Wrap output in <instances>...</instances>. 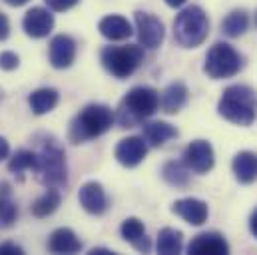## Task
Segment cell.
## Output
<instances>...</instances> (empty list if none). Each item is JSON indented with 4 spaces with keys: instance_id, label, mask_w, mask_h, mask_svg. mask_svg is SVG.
Masks as SVG:
<instances>
[{
    "instance_id": "6da1fadb",
    "label": "cell",
    "mask_w": 257,
    "mask_h": 255,
    "mask_svg": "<svg viewBox=\"0 0 257 255\" xmlns=\"http://www.w3.org/2000/svg\"><path fill=\"white\" fill-rule=\"evenodd\" d=\"M217 112L231 124L251 126L257 118V92L245 84H235L223 90Z\"/></svg>"
},
{
    "instance_id": "7a4b0ae2",
    "label": "cell",
    "mask_w": 257,
    "mask_h": 255,
    "mask_svg": "<svg viewBox=\"0 0 257 255\" xmlns=\"http://www.w3.org/2000/svg\"><path fill=\"white\" fill-rule=\"evenodd\" d=\"M116 120V114L106 104H90L86 106L70 124V140L74 144L90 142L102 134H106Z\"/></svg>"
},
{
    "instance_id": "3957f363",
    "label": "cell",
    "mask_w": 257,
    "mask_h": 255,
    "mask_svg": "<svg viewBox=\"0 0 257 255\" xmlns=\"http://www.w3.org/2000/svg\"><path fill=\"white\" fill-rule=\"evenodd\" d=\"M158 108H160L158 90L150 86H136L122 98L116 120L122 124V128H134L142 120L154 116Z\"/></svg>"
},
{
    "instance_id": "277c9868",
    "label": "cell",
    "mask_w": 257,
    "mask_h": 255,
    "mask_svg": "<svg viewBox=\"0 0 257 255\" xmlns=\"http://www.w3.org/2000/svg\"><path fill=\"white\" fill-rule=\"evenodd\" d=\"M209 34V18L199 6L184 8L174 22V38L182 48H197Z\"/></svg>"
},
{
    "instance_id": "5b68a950",
    "label": "cell",
    "mask_w": 257,
    "mask_h": 255,
    "mask_svg": "<svg viewBox=\"0 0 257 255\" xmlns=\"http://www.w3.org/2000/svg\"><path fill=\"white\" fill-rule=\"evenodd\" d=\"M34 172L46 188H62L66 184V156L64 150L54 142H46L36 154Z\"/></svg>"
},
{
    "instance_id": "8992f818",
    "label": "cell",
    "mask_w": 257,
    "mask_h": 255,
    "mask_svg": "<svg viewBox=\"0 0 257 255\" xmlns=\"http://www.w3.org/2000/svg\"><path fill=\"white\" fill-rule=\"evenodd\" d=\"M100 60L112 76L124 80V78H130L140 68V64L144 62V50L138 44L106 46L100 54Z\"/></svg>"
},
{
    "instance_id": "52a82bcc",
    "label": "cell",
    "mask_w": 257,
    "mask_h": 255,
    "mask_svg": "<svg viewBox=\"0 0 257 255\" xmlns=\"http://www.w3.org/2000/svg\"><path fill=\"white\" fill-rule=\"evenodd\" d=\"M241 68H243V58L231 44L215 42L205 56L203 72L213 80H221V78L235 76Z\"/></svg>"
},
{
    "instance_id": "ba28073f",
    "label": "cell",
    "mask_w": 257,
    "mask_h": 255,
    "mask_svg": "<svg viewBox=\"0 0 257 255\" xmlns=\"http://www.w3.org/2000/svg\"><path fill=\"white\" fill-rule=\"evenodd\" d=\"M134 20H136V30H138V38H140V44L144 48H158L162 46L164 42V36H166V30H164V24L158 16L150 14V12H142L138 10L134 14Z\"/></svg>"
},
{
    "instance_id": "9c48e42d",
    "label": "cell",
    "mask_w": 257,
    "mask_h": 255,
    "mask_svg": "<svg viewBox=\"0 0 257 255\" xmlns=\"http://www.w3.org/2000/svg\"><path fill=\"white\" fill-rule=\"evenodd\" d=\"M184 164L193 174H207L215 164V154L209 142L195 140L184 152Z\"/></svg>"
},
{
    "instance_id": "30bf717a",
    "label": "cell",
    "mask_w": 257,
    "mask_h": 255,
    "mask_svg": "<svg viewBox=\"0 0 257 255\" xmlns=\"http://www.w3.org/2000/svg\"><path fill=\"white\" fill-rule=\"evenodd\" d=\"M148 156V142L140 136H130L124 138L116 146V160L124 168H136L140 166Z\"/></svg>"
},
{
    "instance_id": "8fae6325",
    "label": "cell",
    "mask_w": 257,
    "mask_h": 255,
    "mask_svg": "<svg viewBox=\"0 0 257 255\" xmlns=\"http://www.w3.org/2000/svg\"><path fill=\"white\" fill-rule=\"evenodd\" d=\"M22 28L32 38H44L54 28V16L50 14V10H46L42 6H34L24 14Z\"/></svg>"
},
{
    "instance_id": "7c38bea8",
    "label": "cell",
    "mask_w": 257,
    "mask_h": 255,
    "mask_svg": "<svg viewBox=\"0 0 257 255\" xmlns=\"http://www.w3.org/2000/svg\"><path fill=\"white\" fill-rule=\"evenodd\" d=\"M188 251L192 255H225L229 253V243L221 233L205 231L193 237L188 245Z\"/></svg>"
},
{
    "instance_id": "4fadbf2b",
    "label": "cell",
    "mask_w": 257,
    "mask_h": 255,
    "mask_svg": "<svg viewBox=\"0 0 257 255\" xmlns=\"http://www.w3.org/2000/svg\"><path fill=\"white\" fill-rule=\"evenodd\" d=\"M78 199H80V205L92 213V215H102L106 209H108V197H106V191L102 188V184L98 182H88L84 184L80 191H78Z\"/></svg>"
},
{
    "instance_id": "5bb4252c",
    "label": "cell",
    "mask_w": 257,
    "mask_h": 255,
    "mask_svg": "<svg viewBox=\"0 0 257 255\" xmlns=\"http://www.w3.org/2000/svg\"><path fill=\"white\" fill-rule=\"evenodd\" d=\"M48 56H50V64L54 68H58V70H64L68 66H72L74 58H76V42H74V38H70L66 34L54 36L52 42H50Z\"/></svg>"
},
{
    "instance_id": "9a60e30c",
    "label": "cell",
    "mask_w": 257,
    "mask_h": 255,
    "mask_svg": "<svg viewBox=\"0 0 257 255\" xmlns=\"http://www.w3.org/2000/svg\"><path fill=\"white\" fill-rule=\"evenodd\" d=\"M172 211L180 215L184 221H188L190 225H203L207 221V203L195 197L178 199L172 205Z\"/></svg>"
},
{
    "instance_id": "2e32d148",
    "label": "cell",
    "mask_w": 257,
    "mask_h": 255,
    "mask_svg": "<svg viewBox=\"0 0 257 255\" xmlns=\"http://www.w3.org/2000/svg\"><path fill=\"white\" fill-rule=\"evenodd\" d=\"M98 30L104 38L112 40V42H118V40H126L132 36V24L128 22V18L120 16V14H110V16H104L98 24Z\"/></svg>"
},
{
    "instance_id": "e0dca14e",
    "label": "cell",
    "mask_w": 257,
    "mask_h": 255,
    "mask_svg": "<svg viewBox=\"0 0 257 255\" xmlns=\"http://www.w3.org/2000/svg\"><path fill=\"white\" fill-rule=\"evenodd\" d=\"M231 170L239 184H253L257 180V154L253 152H239L231 162Z\"/></svg>"
},
{
    "instance_id": "ac0fdd59",
    "label": "cell",
    "mask_w": 257,
    "mask_h": 255,
    "mask_svg": "<svg viewBox=\"0 0 257 255\" xmlns=\"http://www.w3.org/2000/svg\"><path fill=\"white\" fill-rule=\"evenodd\" d=\"M120 233H122V237L132 243L138 251H150V247H152V243H150V237L146 235V227H144V223L138 219V217H128V219H124V223H122V227H120Z\"/></svg>"
},
{
    "instance_id": "d6986e66",
    "label": "cell",
    "mask_w": 257,
    "mask_h": 255,
    "mask_svg": "<svg viewBox=\"0 0 257 255\" xmlns=\"http://www.w3.org/2000/svg\"><path fill=\"white\" fill-rule=\"evenodd\" d=\"M48 249L52 253H78L82 249V241L78 239V235L68 229V227H60L56 229L50 239H48Z\"/></svg>"
},
{
    "instance_id": "ffe728a7",
    "label": "cell",
    "mask_w": 257,
    "mask_h": 255,
    "mask_svg": "<svg viewBox=\"0 0 257 255\" xmlns=\"http://www.w3.org/2000/svg\"><path fill=\"white\" fill-rule=\"evenodd\" d=\"M188 88L182 82L170 84L162 94V108L166 114H178L188 104Z\"/></svg>"
},
{
    "instance_id": "44dd1931",
    "label": "cell",
    "mask_w": 257,
    "mask_h": 255,
    "mask_svg": "<svg viewBox=\"0 0 257 255\" xmlns=\"http://www.w3.org/2000/svg\"><path fill=\"white\" fill-rule=\"evenodd\" d=\"M174 138H178V130L168 122H150L144 126V140L152 148H160Z\"/></svg>"
},
{
    "instance_id": "7402d4cb",
    "label": "cell",
    "mask_w": 257,
    "mask_h": 255,
    "mask_svg": "<svg viewBox=\"0 0 257 255\" xmlns=\"http://www.w3.org/2000/svg\"><path fill=\"white\" fill-rule=\"evenodd\" d=\"M58 100H60V96L54 88H40V90L30 94L28 104H30V108L36 116H42V114L52 112L58 106Z\"/></svg>"
},
{
    "instance_id": "603a6c76",
    "label": "cell",
    "mask_w": 257,
    "mask_h": 255,
    "mask_svg": "<svg viewBox=\"0 0 257 255\" xmlns=\"http://www.w3.org/2000/svg\"><path fill=\"white\" fill-rule=\"evenodd\" d=\"M184 247V235L180 229L164 227L158 235V253L162 255H176Z\"/></svg>"
},
{
    "instance_id": "cb8c5ba5",
    "label": "cell",
    "mask_w": 257,
    "mask_h": 255,
    "mask_svg": "<svg viewBox=\"0 0 257 255\" xmlns=\"http://www.w3.org/2000/svg\"><path fill=\"white\" fill-rule=\"evenodd\" d=\"M247 26H249V16H247V12L241 10V8H239V10H231V12L225 16V20L221 22V30H223L229 38H237V36L245 34Z\"/></svg>"
},
{
    "instance_id": "d4e9b609",
    "label": "cell",
    "mask_w": 257,
    "mask_h": 255,
    "mask_svg": "<svg viewBox=\"0 0 257 255\" xmlns=\"http://www.w3.org/2000/svg\"><path fill=\"white\" fill-rule=\"evenodd\" d=\"M162 176L174 188H186L190 184V168L184 162H168L162 170Z\"/></svg>"
},
{
    "instance_id": "484cf974",
    "label": "cell",
    "mask_w": 257,
    "mask_h": 255,
    "mask_svg": "<svg viewBox=\"0 0 257 255\" xmlns=\"http://www.w3.org/2000/svg\"><path fill=\"white\" fill-rule=\"evenodd\" d=\"M60 205V193L56 190H48L44 195H40L34 203H32V215L36 217H48L52 215Z\"/></svg>"
},
{
    "instance_id": "4316f807",
    "label": "cell",
    "mask_w": 257,
    "mask_h": 255,
    "mask_svg": "<svg viewBox=\"0 0 257 255\" xmlns=\"http://www.w3.org/2000/svg\"><path fill=\"white\" fill-rule=\"evenodd\" d=\"M36 166V154L34 152H28V150H20L16 152L10 162H8V170L12 174H24L28 170H34Z\"/></svg>"
},
{
    "instance_id": "83f0119b",
    "label": "cell",
    "mask_w": 257,
    "mask_h": 255,
    "mask_svg": "<svg viewBox=\"0 0 257 255\" xmlns=\"http://www.w3.org/2000/svg\"><path fill=\"white\" fill-rule=\"evenodd\" d=\"M18 217L16 205L10 201L8 195L0 193V227H10Z\"/></svg>"
},
{
    "instance_id": "f1b7e54d",
    "label": "cell",
    "mask_w": 257,
    "mask_h": 255,
    "mask_svg": "<svg viewBox=\"0 0 257 255\" xmlns=\"http://www.w3.org/2000/svg\"><path fill=\"white\" fill-rule=\"evenodd\" d=\"M44 2L48 4L50 10H54V12H64V10L74 8L80 0H44Z\"/></svg>"
},
{
    "instance_id": "f546056e",
    "label": "cell",
    "mask_w": 257,
    "mask_h": 255,
    "mask_svg": "<svg viewBox=\"0 0 257 255\" xmlns=\"http://www.w3.org/2000/svg\"><path fill=\"white\" fill-rule=\"evenodd\" d=\"M18 64H20V58L14 52H2L0 54V68L2 70H14V68H18Z\"/></svg>"
},
{
    "instance_id": "4dcf8cb0",
    "label": "cell",
    "mask_w": 257,
    "mask_h": 255,
    "mask_svg": "<svg viewBox=\"0 0 257 255\" xmlns=\"http://www.w3.org/2000/svg\"><path fill=\"white\" fill-rule=\"evenodd\" d=\"M22 247L16 243H2L0 245V255H22Z\"/></svg>"
},
{
    "instance_id": "1f68e13d",
    "label": "cell",
    "mask_w": 257,
    "mask_h": 255,
    "mask_svg": "<svg viewBox=\"0 0 257 255\" xmlns=\"http://www.w3.org/2000/svg\"><path fill=\"white\" fill-rule=\"evenodd\" d=\"M10 34V22L4 14H0V40H6Z\"/></svg>"
},
{
    "instance_id": "d6a6232c",
    "label": "cell",
    "mask_w": 257,
    "mask_h": 255,
    "mask_svg": "<svg viewBox=\"0 0 257 255\" xmlns=\"http://www.w3.org/2000/svg\"><path fill=\"white\" fill-rule=\"evenodd\" d=\"M8 154H10V146H8V142L0 136V162H2V160H6V158H8Z\"/></svg>"
},
{
    "instance_id": "836d02e7",
    "label": "cell",
    "mask_w": 257,
    "mask_h": 255,
    "mask_svg": "<svg viewBox=\"0 0 257 255\" xmlns=\"http://www.w3.org/2000/svg\"><path fill=\"white\" fill-rule=\"evenodd\" d=\"M249 229H251V233L257 237V209L251 213V217H249Z\"/></svg>"
},
{
    "instance_id": "e575fe53",
    "label": "cell",
    "mask_w": 257,
    "mask_h": 255,
    "mask_svg": "<svg viewBox=\"0 0 257 255\" xmlns=\"http://www.w3.org/2000/svg\"><path fill=\"white\" fill-rule=\"evenodd\" d=\"M188 0H166V4L168 6H172V8H180V6H184Z\"/></svg>"
},
{
    "instance_id": "d590c367",
    "label": "cell",
    "mask_w": 257,
    "mask_h": 255,
    "mask_svg": "<svg viewBox=\"0 0 257 255\" xmlns=\"http://www.w3.org/2000/svg\"><path fill=\"white\" fill-rule=\"evenodd\" d=\"M90 253H92V255H108V253H114V251H110V249H102V247H98V249L94 247Z\"/></svg>"
},
{
    "instance_id": "8d00e7d4",
    "label": "cell",
    "mask_w": 257,
    "mask_h": 255,
    "mask_svg": "<svg viewBox=\"0 0 257 255\" xmlns=\"http://www.w3.org/2000/svg\"><path fill=\"white\" fill-rule=\"evenodd\" d=\"M6 4H10V6H22V4H26L28 0H4Z\"/></svg>"
},
{
    "instance_id": "74e56055",
    "label": "cell",
    "mask_w": 257,
    "mask_h": 255,
    "mask_svg": "<svg viewBox=\"0 0 257 255\" xmlns=\"http://www.w3.org/2000/svg\"><path fill=\"white\" fill-rule=\"evenodd\" d=\"M255 26H257V12H255Z\"/></svg>"
}]
</instances>
